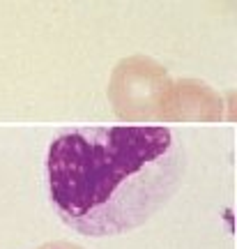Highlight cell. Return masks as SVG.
I'll return each instance as SVG.
<instances>
[{"mask_svg": "<svg viewBox=\"0 0 237 249\" xmlns=\"http://www.w3.org/2000/svg\"><path fill=\"white\" fill-rule=\"evenodd\" d=\"M186 171L168 127H79L46 155L49 198L60 219L90 238L134 231L173 198Z\"/></svg>", "mask_w": 237, "mask_h": 249, "instance_id": "cell-1", "label": "cell"}]
</instances>
